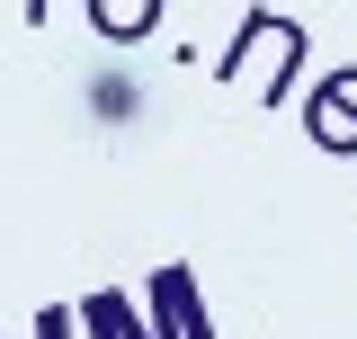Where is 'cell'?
Masks as SVG:
<instances>
[{
  "instance_id": "cell-1",
  "label": "cell",
  "mask_w": 357,
  "mask_h": 339,
  "mask_svg": "<svg viewBox=\"0 0 357 339\" xmlns=\"http://www.w3.org/2000/svg\"><path fill=\"white\" fill-rule=\"evenodd\" d=\"M89 116H98V126H134V116H143V89H134L126 72H98V81H89Z\"/></svg>"
}]
</instances>
